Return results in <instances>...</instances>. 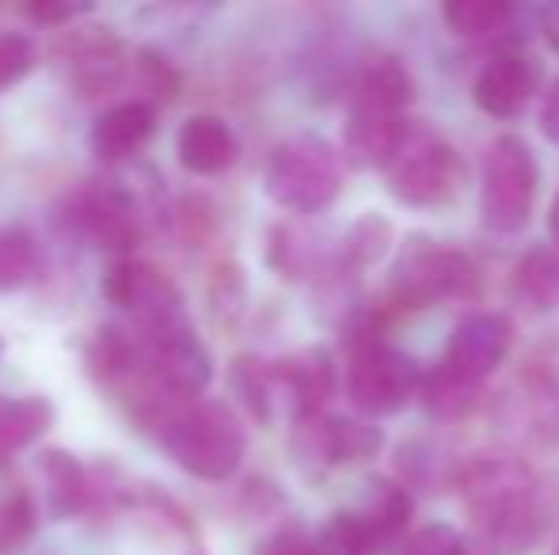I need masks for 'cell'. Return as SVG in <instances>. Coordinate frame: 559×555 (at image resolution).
<instances>
[{
	"label": "cell",
	"mask_w": 559,
	"mask_h": 555,
	"mask_svg": "<svg viewBox=\"0 0 559 555\" xmlns=\"http://www.w3.org/2000/svg\"><path fill=\"white\" fill-rule=\"evenodd\" d=\"M514 297L530 312L559 309V252H530L514 270Z\"/></svg>",
	"instance_id": "24"
},
{
	"label": "cell",
	"mask_w": 559,
	"mask_h": 555,
	"mask_svg": "<svg viewBox=\"0 0 559 555\" xmlns=\"http://www.w3.org/2000/svg\"><path fill=\"white\" fill-rule=\"evenodd\" d=\"M540 130H545L548 141H556L559 145V81L548 88L545 107H540Z\"/></svg>",
	"instance_id": "36"
},
{
	"label": "cell",
	"mask_w": 559,
	"mask_h": 555,
	"mask_svg": "<svg viewBox=\"0 0 559 555\" xmlns=\"http://www.w3.org/2000/svg\"><path fill=\"white\" fill-rule=\"evenodd\" d=\"M548 237H552V244H556V252H559V191H556V198H552V209H548Z\"/></svg>",
	"instance_id": "37"
},
{
	"label": "cell",
	"mask_w": 559,
	"mask_h": 555,
	"mask_svg": "<svg viewBox=\"0 0 559 555\" xmlns=\"http://www.w3.org/2000/svg\"><path fill=\"white\" fill-rule=\"evenodd\" d=\"M350 514H354V521H358L361 536H366L369 555H373L404 536L407 521H412V498H407V491L396 487V483L373 480L366 498H361V506Z\"/></svg>",
	"instance_id": "19"
},
{
	"label": "cell",
	"mask_w": 559,
	"mask_h": 555,
	"mask_svg": "<svg viewBox=\"0 0 559 555\" xmlns=\"http://www.w3.org/2000/svg\"><path fill=\"white\" fill-rule=\"evenodd\" d=\"M104 301L115 304L118 312L133 319V327L148 331V327H168L187 319V301H183V289L176 286L168 275H164L156 263L145 260H115L107 267L104 281Z\"/></svg>",
	"instance_id": "11"
},
{
	"label": "cell",
	"mask_w": 559,
	"mask_h": 555,
	"mask_svg": "<svg viewBox=\"0 0 559 555\" xmlns=\"http://www.w3.org/2000/svg\"><path fill=\"white\" fill-rule=\"evenodd\" d=\"M233 388H236V396H240L243 411H248L259 426H271L274 411H278V403H282L274 362H263V358H236Z\"/></svg>",
	"instance_id": "23"
},
{
	"label": "cell",
	"mask_w": 559,
	"mask_h": 555,
	"mask_svg": "<svg viewBox=\"0 0 559 555\" xmlns=\"http://www.w3.org/2000/svg\"><path fill=\"white\" fill-rule=\"evenodd\" d=\"M176 156L191 176H225L240 156V137L222 114H191L176 134Z\"/></svg>",
	"instance_id": "17"
},
{
	"label": "cell",
	"mask_w": 559,
	"mask_h": 555,
	"mask_svg": "<svg viewBox=\"0 0 559 555\" xmlns=\"http://www.w3.org/2000/svg\"><path fill=\"white\" fill-rule=\"evenodd\" d=\"M384 179H389V194L404 206H445L461 186V160L438 130L412 126L392 164L384 168Z\"/></svg>",
	"instance_id": "7"
},
{
	"label": "cell",
	"mask_w": 559,
	"mask_h": 555,
	"mask_svg": "<svg viewBox=\"0 0 559 555\" xmlns=\"http://www.w3.org/2000/svg\"><path fill=\"white\" fill-rule=\"evenodd\" d=\"M53 58L66 76V84L73 88L76 99H99L107 92H115L126 81V46L104 23H81V27H66L53 46Z\"/></svg>",
	"instance_id": "10"
},
{
	"label": "cell",
	"mask_w": 559,
	"mask_h": 555,
	"mask_svg": "<svg viewBox=\"0 0 559 555\" xmlns=\"http://www.w3.org/2000/svg\"><path fill=\"white\" fill-rule=\"evenodd\" d=\"M259 555H317V541L301 526H286L259 548Z\"/></svg>",
	"instance_id": "35"
},
{
	"label": "cell",
	"mask_w": 559,
	"mask_h": 555,
	"mask_svg": "<svg viewBox=\"0 0 559 555\" xmlns=\"http://www.w3.org/2000/svg\"><path fill=\"white\" fill-rule=\"evenodd\" d=\"M479 275L472 260L453 248H435L415 240L392 275V304L396 309H427L453 297H472Z\"/></svg>",
	"instance_id": "9"
},
{
	"label": "cell",
	"mask_w": 559,
	"mask_h": 555,
	"mask_svg": "<svg viewBox=\"0 0 559 555\" xmlns=\"http://www.w3.org/2000/svg\"><path fill=\"white\" fill-rule=\"evenodd\" d=\"M540 168L533 148L522 137H495L484 156V183H479V214L484 229L495 237H514L530 225L537 202Z\"/></svg>",
	"instance_id": "6"
},
{
	"label": "cell",
	"mask_w": 559,
	"mask_h": 555,
	"mask_svg": "<svg viewBox=\"0 0 559 555\" xmlns=\"http://www.w3.org/2000/svg\"><path fill=\"white\" fill-rule=\"evenodd\" d=\"M384 445L381 426L373 419H346V415H312L301 419L294 430V449L297 457L312 460L320 468L354 464V460L377 457Z\"/></svg>",
	"instance_id": "13"
},
{
	"label": "cell",
	"mask_w": 559,
	"mask_h": 555,
	"mask_svg": "<svg viewBox=\"0 0 559 555\" xmlns=\"http://www.w3.org/2000/svg\"><path fill=\"white\" fill-rule=\"evenodd\" d=\"M191 555H206V552H191Z\"/></svg>",
	"instance_id": "38"
},
{
	"label": "cell",
	"mask_w": 559,
	"mask_h": 555,
	"mask_svg": "<svg viewBox=\"0 0 559 555\" xmlns=\"http://www.w3.org/2000/svg\"><path fill=\"white\" fill-rule=\"evenodd\" d=\"M156 134V107L145 99H122V104L107 107L88 130L92 153L104 164H122L138 156L141 148Z\"/></svg>",
	"instance_id": "16"
},
{
	"label": "cell",
	"mask_w": 559,
	"mask_h": 555,
	"mask_svg": "<svg viewBox=\"0 0 559 555\" xmlns=\"http://www.w3.org/2000/svg\"><path fill=\"white\" fill-rule=\"evenodd\" d=\"M461 503L499 552H525L552 518L545 487L530 464L507 453L476 457L461 472Z\"/></svg>",
	"instance_id": "1"
},
{
	"label": "cell",
	"mask_w": 559,
	"mask_h": 555,
	"mask_svg": "<svg viewBox=\"0 0 559 555\" xmlns=\"http://www.w3.org/2000/svg\"><path fill=\"white\" fill-rule=\"evenodd\" d=\"M392 221L384 214H361L358 221L350 225V229L343 232V240H338V252L332 260L335 270H343V275H358V270L373 267V263H381L384 255H389L392 248Z\"/></svg>",
	"instance_id": "21"
},
{
	"label": "cell",
	"mask_w": 559,
	"mask_h": 555,
	"mask_svg": "<svg viewBox=\"0 0 559 555\" xmlns=\"http://www.w3.org/2000/svg\"><path fill=\"white\" fill-rule=\"evenodd\" d=\"M445 23L461 38H491L510 23L514 8L507 0H449L442 8Z\"/></svg>",
	"instance_id": "26"
},
{
	"label": "cell",
	"mask_w": 559,
	"mask_h": 555,
	"mask_svg": "<svg viewBox=\"0 0 559 555\" xmlns=\"http://www.w3.org/2000/svg\"><path fill=\"white\" fill-rule=\"evenodd\" d=\"M552 555H559V548H556V552H552Z\"/></svg>",
	"instance_id": "39"
},
{
	"label": "cell",
	"mask_w": 559,
	"mask_h": 555,
	"mask_svg": "<svg viewBox=\"0 0 559 555\" xmlns=\"http://www.w3.org/2000/svg\"><path fill=\"white\" fill-rule=\"evenodd\" d=\"M545 84V65L525 50H502L479 69L472 84V99L491 119H514L533 104Z\"/></svg>",
	"instance_id": "14"
},
{
	"label": "cell",
	"mask_w": 559,
	"mask_h": 555,
	"mask_svg": "<svg viewBox=\"0 0 559 555\" xmlns=\"http://www.w3.org/2000/svg\"><path fill=\"white\" fill-rule=\"evenodd\" d=\"M396 555H468V548L453 526H427L407 536Z\"/></svg>",
	"instance_id": "32"
},
{
	"label": "cell",
	"mask_w": 559,
	"mask_h": 555,
	"mask_svg": "<svg viewBox=\"0 0 559 555\" xmlns=\"http://www.w3.org/2000/svg\"><path fill=\"white\" fill-rule=\"evenodd\" d=\"M38 65V46L23 31H0V96Z\"/></svg>",
	"instance_id": "30"
},
{
	"label": "cell",
	"mask_w": 559,
	"mask_h": 555,
	"mask_svg": "<svg viewBox=\"0 0 559 555\" xmlns=\"http://www.w3.org/2000/svg\"><path fill=\"white\" fill-rule=\"evenodd\" d=\"M214 309L217 316H236L243 309V278H240V267H217L214 275Z\"/></svg>",
	"instance_id": "33"
},
{
	"label": "cell",
	"mask_w": 559,
	"mask_h": 555,
	"mask_svg": "<svg viewBox=\"0 0 559 555\" xmlns=\"http://www.w3.org/2000/svg\"><path fill=\"white\" fill-rule=\"evenodd\" d=\"M522 408L533 437L548 445L559 442V358H540V362L530 365Z\"/></svg>",
	"instance_id": "22"
},
{
	"label": "cell",
	"mask_w": 559,
	"mask_h": 555,
	"mask_svg": "<svg viewBox=\"0 0 559 555\" xmlns=\"http://www.w3.org/2000/svg\"><path fill=\"white\" fill-rule=\"evenodd\" d=\"M312 237L297 232L294 225H274L271 229V244H266V263H271L278 275L286 278H305L320 267L317 248L309 244Z\"/></svg>",
	"instance_id": "28"
},
{
	"label": "cell",
	"mask_w": 559,
	"mask_h": 555,
	"mask_svg": "<svg viewBox=\"0 0 559 555\" xmlns=\"http://www.w3.org/2000/svg\"><path fill=\"white\" fill-rule=\"evenodd\" d=\"M346 396L369 419L396 415L423 393V373L404 350H396L377 327V316H361L346 335Z\"/></svg>",
	"instance_id": "4"
},
{
	"label": "cell",
	"mask_w": 559,
	"mask_h": 555,
	"mask_svg": "<svg viewBox=\"0 0 559 555\" xmlns=\"http://www.w3.org/2000/svg\"><path fill=\"white\" fill-rule=\"evenodd\" d=\"M479 393H484L479 385H468V381L453 377V373L442 370V365H435V373H427V377H423V393L419 396H423V403H427L430 415L461 419L479 403Z\"/></svg>",
	"instance_id": "27"
},
{
	"label": "cell",
	"mask_w": 559,
	"mask_h": 555,
	"mask_svg": "<svg viewBox=\"0 0 559 555\" xmlns=\"http://www.w3.org/2000/svg\"><path fill=\"white\" fill-rule=\"evenodd\" d=\"M510 347H514V324L502 312H468L453 327L438 365L453 373V377L484 388V381L507 362Z\"/></svg>",
	"instance_id": "12"
},
{
	"label": "cell",
	"mask_w": 559,
	"mask_h": 555,
	"mask_svg": "<svg viewBox=\"0 0 559 555\" xmlns=\"http://www.w3.org/2000/svg\"><path fill=\"white\" fill-rule=\"evenodd\" d=\"M38 518H35V503L27 495H8L0 498V552H15L31 541Z\"/></svg>",
	"instance_id": "31"
},
{
	"label": "cell",
	"mask_w": 559,
	"mask_h": 555,
	"mask_svg": "<svg viewBox=\"0 0 559 555\" xmlns=\"http://www.w3.org/2000/svg\"><path fill=\"white\" fill-rule=\"evenodd\" d=\"M263 191L278 209L297 217H309L328 209L343 191V164L328 137L294 134L278 141L266 160Z\"/></svg>",
	"instance_id": "5"
},
{
	"label": "cell",
	"mask_w": 559,
	"mask_h": 555,
	"mask_svg": "<svg viewBox=\"0 0 559 555\" xmlns=\"http://www.w3.org/2000/svg\"><path fill=\"white\" fill-rule=\"evenodd\" d=\"M38 475H43L50 514L61 521L81 518L92 506V498H96V483H92L88 468L69 449H46L43 457H38Z\"/></svg>",
	"instance_id": "18"
},
{
	"label": "cell",
	"mask_w": 559,
	"mask_h": 555,
	"mask_svg": "<svg viewBox=\"0 0 559 555\" xmlns=\"http://www.w3.org/2000/svg\"><path fill=\"white\" fill-rule=\"evenodd\" d=\"M153 437L187 475L210 483L233 480L236 468L243 464V453H248V434H243L240 415L217 400L183 403L179 411H171Z\"/></svg>",
	"instance_id": "3"
},
{
	"label": "cell",
	"mask_w": 559,
	"mask_h": 555,
	"mask_svg": "<svg viewBox=\"0 0 559 555\" xmlns=\"http://www.w3.org/2000/svg\"><path fill=\"white\" fill-rule=\"evenodd\" d=\"M138 76H141V84H145V104H153V107L171 104V99L179 96V88H183L179 69L171 65L160 50H141L138 53Z\"/></svg>",
	"instance_id": "29"
},
{
	"label": "cell",
	"mask_w": 559,
	"mask_h": 555,
	"mask_svg": "<svg viewBox=\"0 0 559 555\" xmlns=\"http://www.w3.org/2000/svg\"><path fill=\"white\" fill-rule=\"evenodd\" d=\"M274 377H278V396L294 422L324 415L328 400L335 396V358L324 347L301 350V354L278 358Z\"/></svg>",
	"instance_id": "15"
},
{
	"label": "cell",
	"mask_w": 559,
	"mask_h": 555,
	"mask_svg": "<svg viewBox=\"0 0 559 555\" xmlns=\"http://www.w3.org/2000/svg\"><path fill=\"white\" fill-rule=\"evenodd\" d=\"M61 221L81 244L96 248L104 255H118V260H130V252L141 240L138 198L126 186L104 183V179L76 186L61 206Z\"/></svg>",
	"instance_id": "8"
},
{
	"label": "cell",
	"mask_w": 559,
	"mask_h": 555,
	"mask_svg": "<svg viewBox=\"0 0 559 555\" xmlns=\"http://www.w3.org/2000/svg\"><path fill=\"white\" fill-rule=\"evenodd\" d=\"M53 426V403L46 396L0 393V468Z\"/></svg>",
	"instance_id": "20"
},
{
	"label": "cell",
	"mask_w": 559,
	"mask_h": 555,
	"mask_svg": "<svg viewBox=\"0 0 559 555\" xmlns=\"http://www.w3.org/2000/svg\"><path fill=\"white\" fill-rule=\"evenodd\" d=\"M412 73L396 58H373L354 81L343 126V156L354 168H389L407 137Z\"/></svg>",
	"instance_id": "2"
},
{
	"label": "cell",
	"mask_w": 559,
	"mask_h": 555,
	"mask_svg": "<svg viewBox=\"0 0 559 555\" xmlns=\"http://www.w3.org/2000/svg\"><path fill=\"white\" fill-rule=\"evenodd\" d=\"M84 15H92V4H31L27 8V20L43 23V27H53V31L73 27Z\"/></svg>",
	"instance_id": "34"
},
{
	"label": "cell",
	"mask_w": 559,
	"mask_h": 555,
	"mask_svg": "<svg viewBox=\"0 0 559 555\" xmlns=\"http://www.w3.org/2000/svg\"><path fill=\"white\" fill-rule=\"evenodd\" d=\"M38 267H43V255H38L35 237L20 225L0 229V293L23 289L38 275Z\"/></svg>",
	"instance_id": "25"
}]
</instances>
